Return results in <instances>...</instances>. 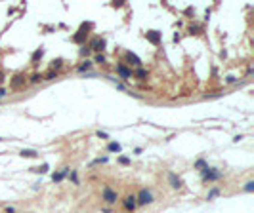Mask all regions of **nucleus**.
Returning <instances> with one entry per match:
<instances>
[{
    "label": "nucleus",
    "instance_id": "1",
    "mask_svg": "<svg viewBox=\"0 0 254 213\" xmlns=\"http://www.w3.org/2000/svg\"><path fill=\"white\" fill-rule=\"evenodd\" d=\"M136 202L139 206H145V204H151L153 202V196H151V192H149L147 189H143V190H139V194H138V198Z\"/></svg>",
    "mask_w": 254,
    "mask_h": 213
},
{
    "label": "nucleus",
    "instance_id": "2",
    "mask_svg": "<svg viewBox=\"0 0 254 213\" xmlns=\"http://www.w3.org/2000/svg\"><path fill=\"white\" fill-rule=\"evenodd\" d=\"M220 177H222V173H220V171H214L212 168H206L203 171V179L205 181H218Z\"/></svg>",
    "mask_w": 254,
    "mask_h": 213
},
{
    "label": "nucleus",
    "instance_id": "3",
    "mask_svg": "<svg viewBox=\"0 0 254 213\" xmlns=\"http://www.w3.org/2000/svg\"><path fill=\"white\" fill-rule=\"evenodd\" d=\"M103 200L109 202V204H115L117 202V192L111 190L109 186H105V189H103Z\"/></svg>",
    "mask_w": 254,
    "mask_h": 213
},
{
    "label": "nucleus",
    "instance_id": "4",
    "mask_svg": "<svg viewBox=\"0 0 254 213\" xmlns=\"http://www.w3.org/2000/svg\"><path fill=\"white\" fill-rule=\"evenodd\" d=\"M136 206H138L136 196H126V198H124V207H126L128 211H134V209H136Z\"/></svg>",
    "mask_w": 254,
    "mask_h": 213
},
{
    "label": "nucleus",
    "instance_id": "5",
    "mask_svg": "<svg viewBox=\"0 0 254 213\" xmlns=\"http://www.w3.org/2000/svg\"><path fill=\"white\" fill-rule=\"evenodd\" d=\"M90 48H92V50H96V51L103 50V48H105V40H103V38H94V40L90 42Z\"/></svg>",
    "mask_w": 254,
    "mask_h": 213
},
{
    "label": "nucleus",
    "instance_id": "6",
    "mask_svg": "<svg viewBox=\"0 0 254 213\" xmlns=\"http://www.w3.org/2000/svg\"><path fill=\"white\" fill-rule=\"evenodd\" d=\"M168 181H170V186H172V189H180L181 185V179L178 177V175H174V173H168Z\"/></svg>",
    "mask_w": 254,
    "mask_h": 213
},
{
    "label": "nucleus",
    "instance_id": "7",
    "mask_svg": "<svg viewBox=\"0 0 254 213\" xmlns=\"http://www.w3.org/2000/svg\"><path fill=\"white\" fill-rule=\"evenodd\" d=\"M145 36H147V40H149V42H153V44H159L160 42V33H159V30H149Z\"/></svg>",
    "mask_w": 254,
    "mask_h": 213
},
{
    "label": "nucleus",
    "instance_id": "8",
    "mask_svg": "<svg viewBox=\"0 0 254 213\" xmlns=\"http://www.w3.org/2000/svg\"><path fill=\"white\" fill-rule=\"evenodd\" d=\"M117 72L122 76V78H130V76H132V71H128L124 65H118V67H117Z\"/></svg>",
    "mask_w": 254,
    "mask_h": 213
},
{
    "label": "nucleus",
    "instance_id": "9",
    "mask_svg": "<svg viewBox=\"0 0 254 213\" xmlns=\"http://www.w3.org/2000/svg\"><path fill=\"white\" fill-rule=\"evenodd\" d=\"M69 173V168H65V169H61L59 173H54L52 175V179H54V183H59V181H63V177Z\"/></svg>",
    "mask_w": 254,
    "mask_h": 213
},
{
    "label": "nucleus",
    "instance_id": "10",
    "mask_svg": "<svg viewBox=\"0 0 254 213\" xmlns=\"http://www.w3.org/2000/svg\"><path fill=\"white\" fill-rule=\"evenodd\" d=\"M84 36H86V33H84V27H82V29L79 30V33H76L75 36H73V40H75V42H79V44H80V42H84Z\"/></svg>",
    "mask_w": 254,
    "mask_h": 213
},
{
    "label": "nucleus",
    "instance_id": "11",
    "mask_svg": "<svg viewBox=\"0 0 254 213\" xmlns=\"http://www.w3.org/2000/svg\"><path fill=\"white\" fill-rule=\"evenodd\" d=\"M126 57H128V61H130L132 65H142V61H139V57H138V55H134V53H126Z\"/></svg>",
    "mask_w": 254,
    "mask_h": 213
},
{
    "label": "nucleus",
    "instance_id": "12",
    "mask_svg": "<svg viewBox=\"0 0 254 213\" xmlns=\"http://www.w3.org/2000/svg\"><path fill=\"white\" fill-rule=\"evenodd\" d=\"M42 55H44V50L40 48V50H36L34 53H33V57H31V61H33V63H34V61H38V59H40V57H42Z\"/></svg>",
    "mask_w": 254,
    "mask_h": 213
},
{
    "label": "nucleus",
    "instance_id": "13",
    "mask_svg": "<svg viewBox=\"0 0 254 213\" xmlns=\"http://www.w3.org/2000/svg\"><path fill=\"white\" fill-rule=\"evenodd\" d=\"M21 156L23 158H36V152H34V150H25L23 148L21 150Z\"/></svg>",
    "mask_w": 254,
    "mask_h": 213
},
{
    "label": "nucleus",
    "instance_id": "14",
    "mask_svg": "<svg viewBox=\"0 0 254 213\" xmlns=\"http://www.w3.org/2000/svg\"><path fill=\"white\" fill-rule=\"evenodd\" d=\"M111 152H121V145L118 143H109V147H107Z\"/></svg>",
    "mask_w": 254,
    "mask_h": 213
},
{
    "label": "nucleus",
    "instance_id": "15",
    "mask_svg": "<svg viewBox=\"0 0 254 213\" xmlns=\"http://www.w3.org/2000/svg\"><path fill=\"white\" fill-rule=\"evenodd\" d=\"M195 168H197V169H203V171H205L206 168H208V166H206V162H205V160H197Z\"/></svg>",
    "mask_w": 254,
    "mask_h": 213
},
{
    "label": "nucleus",
    "instance_id": "16",
    "mask_svg": "<svg viewBox=\"0 0 254 213\" xmlns=\"http://www.w3.org/2000/svg\"><path fill=\"white\" fill-rule=\"evenodd\" d=\"M90 67H92V63H90V61H84L82 65H79V71H80V72H84V71H88V69H90Z\"/></svg>",
    "mask_w": 254,
    "mask_h": 213
},
{
    "label": "nucleus",
    "instance_id": "17",
    "mask_svg": "<svg viewBox=\"0 0 254 213\" xmlns=\"http://www.w3.org/2000/svg\"><path fill=\"white\" fill-rule=\"evenodd\" d=\"M21 82H23V76H15V78L12 80V86L17 88V86H21Z\"/></svg>",
    "mask_w": 254,
    "mask_h": 213
},
{
    "label": "nucleus",
    "instance_id": "18",
    "mask_svg": "<svg viewBox=\"0 0 254 213\" xmlns=\"http://www.w3.org/2000/svg\"><path fill=\"white\" fill-rule=\"evenodd\" d=\"M136 76H138V78H145V76H147V72H145L143 69H138V71H136Z\"/></svg>",
    "mask_w": 254,
    "mask_h": 213
},
{
    "label": "nucleus",
    "instance_id": "19",
    "mask_svg": "<svg viewBox=\"0 0 254 213\" xmlns=\"http://www.w3.org/2000/svg\"><path fill=\"white\" fill-rule=\"evenodd\" d=\"M245 190H247V192H252V190H254V181H248L247 186H245Z\"/></svg>",
    "mask_w": 254,
    "mask_h": 213
},
{
    "label": "nucleus",
    "instance_id": "20",
    "mask_svg": "<svg viewBox=\"0 0 254 213\" xmlns=\"http://www.w3.org/2000/svg\"><path fill=\"white\" fill-rule=\"evenodd\" d=\"M40 80H42L40 74H33V76H31V82H33V84H36V82H40Z\"/></svg>",
    "mask_w": 254,
    "mask_h": 213
},
{
    "label": "nucleus",
    "instance_id": "21",
    "mask_svg": "<svg viewBox=\"0 0 254 213\" xmlns=\"http://www.w3.org/2000/svg\"><path fill=\"white\" fill-rule=\"evenodd\" d=\"M33 171H38V173H46V171H48V166H40V168H36V169H33Z\"/></svg>",
    "mask_w": 254,
    "mask_h": 213
},
{
    "label": "nucleus",
    "instance_id": "22",
    "mask_svg": "<svg viewBox=\"0 0 254 213\" xmlns=\"http://www.w3.org/2000/svg\"><path fill=\"white\" fill-rule=\"evenodd\" d=\"M54 78H55V72H54V71H50L48 74L44 76V80H54Z\"/></svg>",
    "mask_w": 254,
    "mask_h": 213
},
{
    "label": "nucleus",
    "instance_id": "23",
    "mask_svg": "<svg viewBox=\"0 0 254 213\" xmlns=\"http://www.w3.org/2000/svg\"><path fill=\"white\" fill-rule=\"evenodd\" d=\"M216 194H218V189H212V190L208 192V196H206V198H208V200H212V198H214Z\"/></svg>",
    "mask_w": 254,
    "mask_h": 213
},
{
    "label": "nucleus",
    "instance_id": "24",
    "mask_svg": "<svg viewBox=\"0 0 254 213\" xmlns=\"http://www.w3.org/2000/svg\"><path fill=\"white\" fill-rule=\"evenodd\" d=\"M96 63H105V57H103L101 53H97L96 55Z\"/></svg>",
    "mask_w": 254,
    "mask_h": 213
},
{
    "label": "nucleus",
    "instance_id": "25",
    "mask_svg": "<svg viewBox=\"0 0 254 213\" xmlns=\"http://www.w3.org/2000/svg\"><path fill=\"white\" fill-rule=\"evenodd\" d=\"M105 162H107V158L103 156V158H97V160H94V162H92V164H105Z\"/></svg>",
    "mask_w": 254,
    "mask_h": 213
},
{
    "label": "nucleus",
    "instance_id": "26",
    "mask_svg": "<svg viewBox=\"0 0 254 213\" xmlns=\"http://www.w3.org/2000/svg\"><path fill=\"white\" fill-rule=\"evenodd\" d=\"M118 162H121V164H124V166H126V164H130V160H128V158H124V156H121V158H118Z\"/></svg>",
    "mask_w": 254,
    "mask_h": 213
},
{
    "label": "nucleus",
    "instance_id": "27",
    "mask_svg": "<svg viewBox=\"0 0 254 213\" xmlns=\"http://www.w3.org/2000/svg\"><path fill=\"white\" fill-rule=\"evenodd\" d=\"M226 82H227V84H233V82H235V76H227Z\"/></svg>",
    "mask_w": 254,
    "mask_h": 213
},
{
    "label": "nucleus",
    "instance_id": "28",
    "mask_svg": "<svg viewBox=\"0 0 254 213\" xmlns=\"http://www.w3.org/2000/svg\"><path fill=\"white\" fill-rule=\"evenodd\" d=\"M97 137H101V139H107V133H105V131H97Z\"/></svg>",
    "mask_w": 254,
    "mask_h": 213
},
{
    "label": "nucleus",
    "instance_id": "29",
    "mask_svg": "<svg viewBox=\"0 0 254 213\" xmlns=\"http://www.w3.org/2000/svg\"><path fill=\"white\" fill-rule=\"evenodd\" d=\"M54 67H55V69H59V67H61V59H58V61H54Z\"/></svg>",
    "mask_w": 254,
    "mask_h": 213
},
{
    "label": "nucleus",
    "instance_id": "30",
    "mask_svg": "<svg viewBox=\"0 0 254 213\" xmlns=\"http://www.w3.org/2000/svg\"><path fill=\"white\" fill-rule=\"evenodd\" d=\"M6 95V90H4V88H0V97H4Z\"/></svg>",
    "mask_w": 254,
    "mask_h": 213
},
{
    "label": "nucleus",
    "instance_id": "31",
    "mask_svg": "<svg viewBox=\"0 0 254 213\" xmlns=\"http://www.w3.org/2000/svg\"><path fill=\"white\" fill-rule=\"evenodd\" d=\"M4 82V72H0V84Z\"/></svg>",
    "mask_w": 254,
    "mask_h": 213
},
{
    "label": "nucleus",
    "instance_id": "32",
    "mask_svg": "<svg viewBox=\"0 0 254 213\" xmlns=\"http://www.w3.org/2000/svg\"><path fill=\"white\" fill-rule=\"evenodd\" d=\"M6 211H8V213H15V211H13V207H8Z\"/></svg>",
    "mask_w": 254,
    "mask_h": 213
}]
</instances>
